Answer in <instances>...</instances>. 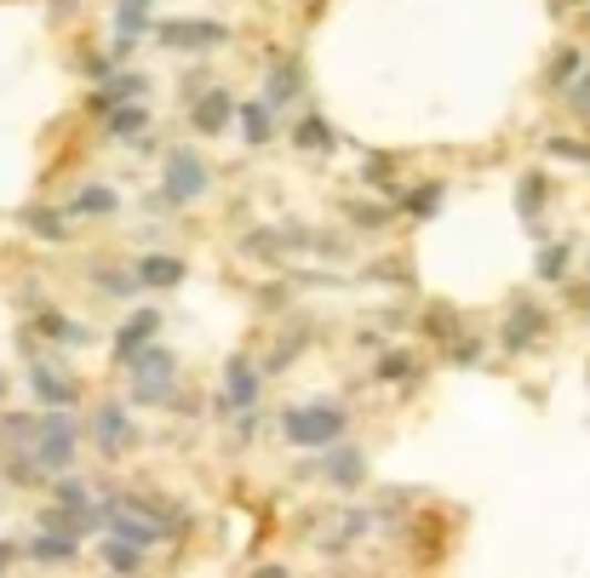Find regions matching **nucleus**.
<instances>
[{
  "instance_id": "nucleus-1",
  "label": "nucleus",
  "mask_w": 590,
  "mask_h": 578,
  "mask_svg": "<svg viewBox=\"0 0 590 578\" xmlns=\"http://www.w3.org/2000/svg\"><path fill=\"white\" fill-rule=\"evenodd\" d=\"M344 430H350V419L333 401H310V406H287L281 413V435L299 453H327L333 441H344Z\"/></svg>"
},
{
  "instance_id": "nucleus-2",
  "label": "nucleus",
  "mask_w": 590,
  "mask_h": 578,
  "mask_svg": "<svg viewBox=\"0 0 590 578\" xmlns=\"http://www.w3.org/2000/svg\"><path fill=\"white\" fill-rule=\"evenodd\" d=\"M75 447H81V424L63 413H46V419H35V441H29V458H35V469L41 475H63L70 469V458H75Z\"/></svg>"
},
{
  "instance_id": "nucleus-3",
  "label": "nucleus",
  "mask_w": 590,
  "mask_h": 578,
  "mask_svg": "<svg viewBox=\"0 0 590 578\" xmlns=\"http://www.w3.org/2000/svg\"><path fill=\"white\" fill-rule=\"evenodd\" d=\"M126 372H133V401H144V406H161L173 395V384H178V355L167 350V344H149L126 361Z\"/></svg>"
},
{
  "instance_id": "nucleus-4",
  "label": "nucleus",
  "mask_w": 590,
  "mask_h": 578,
  "mask_svg": "<svg viewBox=\"0 0 590 578\" xmlns=\"http://www.w3.org/2000/svg\"><path fill=\"white\" fill-rule=\"evenodd\" d=\"M207 161L195 155V149H173L167 155V173H161V200L167 207H189V200H201L207 195Z\"/></svg>"
},
{
  "instance_id": "nucleus-5",
  "label": "nucleus",
  "mask_w": 590,
  "mask_h": 578,
  "mask_svg": "<svg viewBox=\"0 0 590 578\" xmlns=\"http://www.w3.org/2000/svg\"><path fill=\"white\" fill-rule=\"evenodd\" d=\"M229 41V29L218 18H173V23H161V47H173V52H213Z\"/></svg>"
},
{
  "instance_id": "nucleus-6",
  "label": "nucleus",
  "mask_w": 590,
  "mask_h": 578,
  "mask_svg": "<svg viewBox=\"0 0 590 578\" xmlns=\"http://www.w3.org/2000/svg\"><path fill=\"white\" fill-rule=\"evenodd\" d=\"M265 395V372H258L247 355H229L224 361V390H218V413H236V406H252Z\"/></svg>"
},
{
  "instance_id": "nucleus-7",
  "label": "nucleus",
  "mask_w": 590,
  "mask_h": 578,
  "mask_svg": "<svg viewBox=\"0 0 590 578\" xmlns=\"http://www.w3.org/2000/svg\"><path fill=\"white\" fill-rule=\"evenodd\" d=\"M92 441H97V453H126L138 441V430H133V419H126V406L121 401H104L97 406V419H92Z\"/></svg>"
},
{
  "instance_id": "nucleus-8",
  "label": "nucleus",
  "mask_w": 590,
  "mask_h": 578,
  "mask_svg": "<svg viewBox=\"0 0 590 578\" xmlns=\"http://www.w3.org/2000/svg\"><path fill=\"white\" fill-rule=\"evenodd\" d=\"M539 332H545V310H539V303H510L499 344H505L510 355H528V350L539 344Z\"/></svg>"
},
{
  "instance_id": "nucleus-9",
  "label": "nucleus",
  "mask_w": 590,
  "mask_h": 578,
  "mask_svg": "<svg viewBox=\"0 0 590 578\" xmlns=\"http://www.w3.org/2000/svg\"><path fill=\"white\" fill-rule=\"evenodd\" d=\"M29 390H35V401H46V406H70L81 395L70 372H58L52 361H29Z\"/></svg>"
},
{
  "instance_id": "nucleus-10",
  "label": "nucleus",
  "mask_w": 590,
  "mask_h": 578,
  "mask_svg": "<svg viewBox=\"0 0 590 578\" xmlns=\"http://www.w3.org/2000/svg\"><path fill=\"white\" fill-rule=\"evenodd\" d=\"M327 482H333V487H344V493H355V487H362V475H368V458L362 453H355V447H344V441H333V447H327Z\"/></svg>"
},
{
  "instance_id": "nucleus-11",
  "label": "nucleus",
  "mask_w": 590,
  "mask_h": 578,
  "mask_svg": "<svg viewBox=\"0 0 590 578\" xmlns=\"http://www.w3.org/2000/svg\"><path fill=\"white\" fill-rule=\"evenodd\" d=\"M155 332H161V316H155V310H138L133 321H126V327L115 332V361L126 367V361H133V355H138L144 344H149Z\"/></svg>"
},
{
  "instance_id": "nucleus-12",
  "label": "nucleus",
  "mask_w": 590,
  "mask_h": 578,
  "mask_svg": "<svg viewBox=\"0 0 590 578\" xmlns=\"http://www.w3.org/2000/svg\"><path fill=\"white\" fill-rule=\"evenodd\" d=\"M229 121H236V97L229 92H201V104H195V132H224Z\"/></svg>"
},
{
  "instance_id": "nucleus-13",
  "label": "nucleus",
  "mask_w": 590,
  "mask_h": 578,
  "mask_svg": "<svg viewBox=\"0 0 590 578\" xmlns=\"http://www.w3.org/2000/svg\"><path fill=\"white\" fill-rule=\"evenodd\" d=\"M138 287H178L184 281V258H173V252H149V258H138Z\"/></svg>"
},
{
  "instance_id": "nucleus-14",
  "label": "nucleus",
  "mask_w": 590,
  "mask_h": 578,
  "mask_svg": "<svg viewBox=\"0 0 590 578\" xmlns=\"http://www.w3.org/2000/svg\"><path fill=\"white\" fill-rule=\"evenodd\" d=\"M70 213H75V218H110V213H121V195H115L110 184H86V189H75Z\"/></svg>"
},
{
  "instance_id": "nucleus-15",
  "label": "nucleus",
  "mask_w": 590,
  "mask_h": 578,
  "mask_svg": "<svg viewBox=\"0 0 590 578\" xmlns=\"http://www.w3.org/2000/svg\"><path fill=\"white\" fill-rule=\"evenodd\" d=\"M126 97H144V75H133V70H126V75H110V86L92 97V110H97V115H110L115 104H126Z\"/></svg>"
},
{
  "instance_id": "nucleus-16",
  "label": "nucleus",
  "mask_w": 590,
  "mask_h": 578,
  "mask_svg": "<svg viewBox=\"0 0 590 578\" xmlns=\"http://www.w3.org/2000/svg\"><path fill=\"white\" fill-rule=\"evenodd\" d=\"M110 138H138V132L149 126V115H144V104H138V97H126V104H115L110 110Z\"/></svg>"
},
{
  "instance_id": "nucleus-17",
  "label": "nucleus",
  "mask_w": 590,
  "mask_h": 578,
  "mask_svg": "<svg viewBox=\"0 0 590 578\" xmlns=\"http://www.w3.org/2000/svg\"><path fill=\"white\" fill-rule=\"evenodd\" d=\"M81 550V538H70V533H41V538H29V556H35V561H70Z\"/></svg>"
},
{
  "instance_id": "nucleus-18",
  "label": "nucleus",
  "mask_w": 590,
  "mask_h": 578,
  "mask_svg": "<svg viewBox=\"0 0 590 578\" xmlns=\"http://www.w3.org/2000/svg\"><path fill=\"white\" fill-rule=\"evenodd\" d=\"M236 121H241V138H247V144H265L270 132H276L270 104H236Z\"/></svg>"
},
{
  "instance_id": "nucleus-19",
  "label": "nucleus",
  "mask_w": 590,
  "mask_h": 578,
  "mask_svg": "<svg viewBox=\"0 0 590 578\" xmlns=\"http://www.w3.org/2000/svg\"><path fill=\"white\" fill-rule=\"evenodd\" d=\"M115 23H121V41H138L149 29V0H115Z\"/></svg>"
},
{
  "instance_id": "nucleus-20",
  "label": "nucleus",
  "mask_w": 590,
  "mask_h": 578,
  "mask_svg": "<svg viewBox=\"0 0 590 578\" xmlns=\"http://www.w3.org/2000/svg\"><path fill=\"white\" fill-rule=\"evenodd\" d=\"M29 441H35V413H12L0 424V447L7 453H29Z\"/></svg>"
},
{
  "instance_id": "nucleus-21",
  "label": "nucleus",
  "mask_w": 590,
  "mask_h": 578,
  "mask_svg": "<svg viewBox=\"0 0 590 578\" xmlns=\"http://www.w3.org/2000/svg\"><path fill=\"white\" fill-rule=\"evenodd\" d=\"M539 207H545V178H539V173H528V178L516 184V213L528 218V224H539Z\"/></svg>"
},
{
  "instance_id": "nucleus-22",
  "label": "nucleus",
  "mask_w": 590,
  "mask_h": 578,
  "mask_svg": "<svg viewBox=\"0 0 590 578\" xmlns=\"http://www.w3.org/2000/svg\"><path fill=\"white\" fill-rule=\"evenodd\" d=\"M35 327H41L46 338H58V344H86V338H92L86 327H75V321H63V316H52V310H41V316H35Z\"/></svg>"
},
{
  "instance_id": "nucleus-23",
  "label": "nucleus",
  "mask_w": 590,
  "mask_h": 578,
  "mask_svg": "<svg viewBox=\"0 0 590 578\" xmlns=\"http://www.w3.org/2000/svg\"><path fill=\"white\" fill-rule=\"evenodd\" d=\"M292 144H299V149H327V144H333V126H327L321 115H304L299 126H292Z\"/></svg>"
},
{
  "instance_id": "nucleus-24",
  "label": "nucleus",
  "mask_w": 590,
  "mask_h": 578,
  "mask_svg": "<svg viewBox=\"0 0 590 578\" xmlns=\"http://www.w3.org/2000/svg\"><path fill=\"white\" fill-rule=\"evenodd\" d=\"M579 70H584V52H573V47H562V52H556V58H550V75H545V81H550L556 92H568V81H573Z\"/></svg>"
},
{
  "instance_id": "nucleus-25",
  "label": "nucleus",
  "mask_w": 590,
  "mask_h": 578,
  "mask_svg": "<svg viewBox=\"0 0 590 578\" xmlns=\"http://www.w3.org/2000/svg\"><path fill=\"white\" fill-rule=\"evenodd\" d=\"M23 224L35 229L41 241H63V235H70V224H63V218H58L52 207H29V213H23Z\"/></svg>"
},
{
  "instance_id": "nucleus-26",
  "label": "nucleus",
  "mask_w": 590,
  "mask_h": 578,
  "mask_svg": "<svg viewBox=\"0 0 590 578\" xmlns=\"http://www.w3.org/2000/svg\"><path fill=\"white\" fill-rule=\"evenodd\" d=\"M104 561H110L115 572H138V567H144V550H138V544H126V538H110V544H104Z\"/></svg>"
},
{
  "instance_id": "nucleus-27",
  "label": "nucleus",
  "mask_w": 590,
  "mask_h": 578,
  "mask_svg": "<svg viewBox=\"0 0 590 578\" xmlns=\"http://www.w3.org/2000/svg\"><path fill=\"white\" fill-rule=\"evenodd\" d=\"M436 207H442V184H418L402 200V213H413V218H436Z\"/></svg>"
},
{
  "instance_id": "nucleus-28",
  "label": "nucleus",
  "mask_w": 590,
  "mask_h": 578,
  "mask_svg": "<svg viewBox=\"0 0 590 578\" xmlns=\"http://www.w3.org/2000/svg\"><path fill=\"white\" fill-rule=\"evenodd\" d=\"M534 269H539V281H562L568 276V247H545L534 258Z\"/></svg>"
},
{
  "instance_id": "nucleus-29",
  "label": "nucleus",
  "mask_w": 590,
  "mask_h": 578,
  "mask_svg": "<svg viewBox=\"0 0 590 578\" xmlns=\"http://www.w3.org/2000/svg\"><path fill=\"white\" fill-rule=\"evenodd\" d=\"M299 70H292V63H281V70L270 75V104H287V97H299Z\"/></svg>"
},
{
  "instance_id": "nucleus-30",
  "label": "nucleus",
  "mask_w": 590,
  "mask_h": 578,
  "mask_svg": "<svg viewBox=\"0 0 590 578\" xmlns=\"http://www.w3.org/2000/svg\"><path fill=\"white\" fill-rule=\"evenodd\" d=\"M568 104H573V115H584V121H590V63H584V70L568 81Z\"/></svg>"
},
{
  "instance_id": "nucleus-31",
  "label": "nucleus",
  "mask_w": 590,
  "mask_h": 578,
  "mask_svg": "<svg viewBox=\"0 0 590 578\" xmlns=\"http://www.w3.org/2000/svg\"><path fill=\"white\" fill-rule=\"evenodd\" d=\"M58 504H70V509H92L86 482H75V475H63V482H58Z\"/></svg>"
},
{
  "instance_id": "nucleus-32",
  "label": "nucleus",
  "mask_w": 590,
  "mask_h": 578,
  "mask_svg": "<svg viewBox=\"0 0 590 578\" xmlns=\"http://www.w3.org/2000/svg\"><path fill=\"white\" fill-rule=\"evenodd\" d=\"M545 149H550V155H562V161H584V166H590V144H573V138H550Z\"/></svg>"
},
{
  "instance_id": "nucleus-33",
  "label": "nucleus",
  "mask_w": 590,
  "mask_h": 578,
  "mask_svg": "<svg viewBox=\"0 0 590 578\" xmlns=\"http://www.w3.org/2000/svg\"><path fill=\"white\" fill-rule=\"evenodd\" d=\"M350 218L362 224V229H379V224H384L390 213H384V207H373V200H362V207H350Z\"/></svg>"
},
{
  "instance_id": "nucleus-34",
  "label": "nucleus",
  "mask_w": 590,
  "mask_h": 578,
  "mask_svg": "<svg viewBox=\"0 0 590 578\" xmlns=\"http://www.w3.org/2000/svg\"><path fill=\"white\" fill-rule=\"evenodd\" d=\"M247 252H258V258H276V252H281V241H276V235H247Z\"/></svg>"
},
{
  "instance_id": "nucleus-35",
  "label": "nucleus",
  "mask_w": 590,
  "mask_h": 578,
  "mask_svg": "<svg viewBox=\"0 0 590 578\" xmlns=\"http://www.w3.org/2000/svg\"><path fill=\"white\" fill-rule=\"evenodd\" d=\"M379 372H384V379H407L413 361H407V355H384V361H379Z\"/></svg>"
},
{
  "instance_id": "nucleus-36",
  "label": "nucleus",
  "mask_w": 590,
  "mask_h": 578,
  "mask_svg": "<svg viewBox=\"0 0 590 578\" xmlns=\"http://www.w3.org/2000/svg\"><path fill=\"white\" fill-rule=\"evenodd\" d=\"M104 287L126 298V292H133V287H138V276H121V269H110V276H104Z\"/></svg>"
},
{
  "instance_id": "nucleus-37",
  "label": "nucleus",
  "mask_w": 590,
  "mask_h": 578,
  "mask_svg": "<svg viewBox=\"0 0 590 578\" xmlns=\"http://www.w3.org/2000/svg\"><path fill=\"white\" fill-rule=\"evenodd\" d=\"M476 355H482V344H476V338H465V344H453V361H458V367H470Z\"/></svg>"
},
{
  "instance_id": "nucleus-38",
  "label": "nucleus",
  "mask_w": 590,
  "mask_h": 578,
  "mask_svg": "<svg viewBox=\"0 0 590 578\" xmlns=\"http://www.w3.org/2000/svg\"><path fill=\"white\" fill-rule=\"evenodd\" d=\"M368 533V516H362V509H355V516H344V538H362Z\"/></svg>"
},
{
  "instance_id": "nucleus-39",
  "label": "nucleus",
  "mask_w": 590,
  "mask_h": 578,
  "mask_svg": "<svg viewBox=\"0 0 590 578\" xmlns=\"http://www.w3.org/2000/svg\"><path fill=\"white\" fill-rule=\"evenodd\" d=\"M12 567V544H0V572H7Z\"/></svg>"
},
{
  "instance_id": "nucleus-40",
  "label": "nucleus",
  "mask_w": 590,
  "mask_h": 578,
  "mask_svg": "<svg viewBox=\"0 0 590 578\" xmlns=\"http://www.w3.org/2000/svg\"><path fill=\"white\" fill-rule=\"evenodd\" d=\"M0 390H7V379H0Z\"/></svg>"
},
{
  "instance_id": "nucleus-41",
  "label": "nucleus",
  "mask_w": 590,
  "mask_h": 578,
  "mask_svg": "<svg viewBox=\"0 0 590 578\" xmlns=\"http://www.w3.org/2000/svg\"><path fill=\"white\" fill-rule=\"evenodd\" d=\"M584 269H590V258H584Z\"/></svg>"
}]
</instances>
